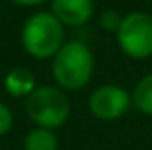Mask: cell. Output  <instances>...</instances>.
<instances>
[{
    "instance_id": "cell-2",
    "label": "cell",
    "mask_w": 152,
    "mask_h": 150,
    "mask_svg": "<svg viewBox=\"0 0 152 150\" xmlns=\"http://www.w3.org/2000/svg\"><path fill=\"white\" fill-rule=\"evenodd\" d=\"M21 44L25 52L37 60L56 56L64 46V25L52 12L33 14L21 29Z\"/></svg>"
},
{
    "instance_id": "cell-9",
    "label": "cell",
    "mask_w": 152,
    "mask_h": 150,
    "mask_svg": "<svg viewBox=\"0 0 152 150\" xmlns=\"http://www.w3.org/2000/svg\"><path fill=\"white\" fill-rule=\"evenodd\" d=\"M133 104L146 116H152V73L145 75L135 87L133 96H131Z\"/></svg>"
},
{
    "instance_id": "cell-4",
    "label": "cell",
    "mask_w": 152,
    "mask_h": 150,
    "mask_svg": "<svg viewBox=\"0 0 152 150\" xmlns=\"http://www.w3.org/2000/svg\"><path fill=\"white\" fill-rule=\"evenodd\" d=\"M115 37L127 56L137 60L148 58L152 54V15L142 12L125 15Z\"/></svg>"
},
{
    "instance_id": "cell-6",
    "label": "cell",
    "mask_w": 152,
    "mask_h": 150,
    "mask_svg": "<svg viewBox=\"0 0 152 150\" xmlns=\"http://www.w3.org/2000/svg\"><path fill=\"white\" fill-rule=\"evenodd\" d=\"M52 15L62 25L79 27L93 15V0H52Z\"/></svg>"
},
{
    "instance_id": "cell-3",
    "label": "cell",
    "mask_w": 152,
    "mask_h": 150,
    "mask_svg": "<svg viewBox=\"0 0 152 150\" xmlns=\"http://www.w3.org/2000/svg\"><path fill=\"white\" fill-rule=\"evenodd\" d=\"M25 112L37 127L54 131L67 121L71 106L66 92L58 87H37L25 98Z\"/></svg>"
},
{
    "instance_id": "cell-12",
    "label": "cell",
    "mask_w": 152,
    "mask_h": 150,
    "mask_svg": "<svg viewBox=\"0 0 152 150\" xmlns=\"http://www.w3.org/2000/svg\"><path fill=\"white\" fill-rule=\"evenodd\" d=\"M14 4H19V6H39V4L46 2V0H12Z\"/></svg>"
},
{
    "instance_id": "cell-5",
    "label": "cell",
    "mask_w": 152,
    "mask_h": 150,
    "mask_svg": "<svg viewBox=\"0 0 152 150\" xmlns=\"http://www.w3.org/2000/svg\"><path fill=\"white\" fill-rule=\"evenodd\" d=\"M131 96L115 85H104L96 89L89 98V110L94 117L102 121H114L127 112Z\"/></svg>"
},
{
    "instance_id": "cell-11",
    "label": "cell",
    "mask_w": 152,
    "mask_h": 150,
    "mask_svg": "<svg viewBox=\"0 0 152 150\" xmlns=\"http://www.w3.org/2000/svg\"><path fill=\"white\" fill-rule=\"evenodd\" d=\"M14 127V114L4 102H0V137L8 135Z\"/></svg>"
},
{
    "instance_id": "cell-8",
    "label": "cell",
    "mask_w": 152,
    "mask_h": 150,
    "mask_svg": "<svg viewBox=\"0 0 152 150\" xmlns=\"http://www.w3.org/2000/svg\"><path fill=\"white\" fill-rule=\"evenodd\" d=\"M23 150H58V137L52 129L35 127L23 139Z\"/></svg>"
},
{
    "instance_id": "cell-1",
    "label": "cell",
    "mask_w": 152,
    "mask_h": 150,
    "mask_svg": "<svg viewBox=\"0 0 152 150\" xmlns=\"http://www.w3.org/2000/svg\"><path fill=\"white\" fill-rule=\"evenodd\" d=\"M94 58L89 46L79 41L66 42L52 60V75L58 87L66 90H77L93 77Z\"/></svg>"
},
{
    "instance_id": "cell-7",
    "label": "cell",
    "mask_w": 152,
    "mask_h": 150,
    "mask_svg": "<svg viewBox=\"0 0 152 150\" xmlns=\"http://www.w3.org/2000/svg\"><path fill=\"white\" fill-rule=\"evenodd\" d=\"M4 87H6V92L14 98H27L37 89L35 87V75L27 68L12 69L4 79Z\"/></svg>"
},
{
    "instance_id": "cell-10",
    "label": "cell",
    "mask_w": 152,
    "mask_h": 150,
    "mask_svg": "<svg viewBox=\"0 0 152 150\" xmlns=\"http://www.w3.org/2000/svg\"><path fill=\"white\" fill-rule=\"evenodd\" d=\"M123 17L114 10H108L100 15V27H104L106 31H112V33H118L119 27H121Z\"/></svg>"
}]
</instances>
